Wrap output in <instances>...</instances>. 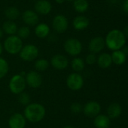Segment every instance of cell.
I'll use <instances>...</instances> for the list:
<instances>
[{"mask_svg":"<svg viewBox=\"0 0 128 128\" xmlns=\"http://www.w3.org/2000/svg\"><path fill=\"white\" fill-rule=\"evenodd\" d=\"M126 39L124 34L119 29H112L108 32L105 38L106 46L111 50H119L126 44Z\"/></svg>","mask_w":128,"mask_h":128,"instance_id":"obj_1","label":"cell"},{"mask_svg":"<svg viewBox=\"0 0 128 128\" xmlns=\"http://www.w3.org/2000/svg\"><path fill=\"white\" fill-rule=\"evenodd\" d=\"M46 110L45 106L38 103H32L26 106L23 116L26 120L31 123H37L41 122L45 116Z\"/></svg>","mask_w":128,"mask_h":128,"instance_id":"obj_2","label":"cell"},{"mask_svg":"<svg viewBox=\"0 0 128 128\" xmlns=\"http://www.w3.org/2000/svg\"><path fill=\"white\" fill-rule=\"evenodd\" d=\"M22 40L16 34L7 37L3 44V49L11 55L18 54L23 47Z\"/></svg>","mask_w":128,"mask_h":128,"instance_id":"obj_3","label":"cell"},{"mask_svg":"<svg viewBox=\"0 0 128 128\" xmlns=\"http://www.w3.org/2000/svg\"><path fill=\"white\" fill-rule=\"evenodd\" d=\"M63 48L68 55L71 56H77L81 52L83 46L78 39L75 38H70L64 42Z\"/></svg>","mask_w":128,"mask_h":128,"instance_id":"obj_4","label":"cell"},{"mask_svg":"<svg viewBox=\"0 0 128 128\" xmlns=\"http://www.w3.org/2000/svg\"><path fill=\"white\" fill-rule=\"evenodd\" d=\"M26 83L23 76L20 74L14 75L9 82V89L14 94H20L26 89Z\"/></svg>","mask_w":128,"mask_h":128,"instance_id":"obj_5","label":"cell"},{"mask_svg":"<svg viewBox=\"0 0 128 128\" xmlns=\"http://www.w3.org/2000/svg\"><path fill=\"white\" fill-rule=\"evenodd\" d=\"M39 54L38 48L32 44L23 46L20 52H19L20 58L24 62H32L37 58Z\"/></svg>","mask_w":128,"mask_h":128,"instance_id":"obj_6","label":"cell"},{"mask_svg":"<svg viewBox=\"0 0 128 128\" xmlns=\"http://www.w3.org/2000/svg\"><path fill=\"white\" fill-rule=\"evenodd\" d=\"M52 28L59 34L64 33L69 27V20L63 14H57L52 20Z\"/></svg>","mask_w":128,"mask_h":128,"instance_id":"obj_7","label":"cell"},{"mask_svg":"<svg viewBox=\"0 0 128 128\" xmlns=\"http://www.w3.org/2000/svg\"><path fill=\"white\" fill-rule=\"evenodd\" d=\"M67 87L72 91H78L84 86V78L79 73H72L66 79Z\"/></svg>","mask_w":128,"mask_h":128,"instance_id":"obj_8","label":"cell"},{"mask_svg":"<svg viewBox=\"0 0 128 128\" xmlns=\"http://www.w3.org/2000/svg\"><path fill=\"white\" fill-rule=\"evenodd\" d=\"M26 83L32 88H38L42 84L41 76L35 70H31L26 74Z\"/></svg>","mask_w":128,"mask_h":128,"instance_id":"obj_9","label":"cell"},{"mask_svg":"<svg viewBox=\"0 0 128 128\" xmlns=\"http://www.w3.org/2000/svg\"><path fill=\"white\" fill-rule=\"evenodd\" d=\"M84 114L88 118H95L100 113L101 106L97 101H89L83 107Z\"/></svg>","mask_w":128,"mask_h":128,"instance_id":"obj_10","label":"cell"},{"mask_svg":"<svg viewBox=\"0 0 128 128\" xmlns=\"http://www.w3.org/2000/svg\"><path fill=\"white\" fill-rule=\"evenodd\" d=\"M22 20L28 26H35L39 22L38 14L33 10L27 9L22 14Z\"/></svg>","mask_w":128,"mask_h":128,"instance_id":"obj_11","label":"cell"},{"mask_svg":"<svg viewBox=\"0 0 128 128\" xmlns=\"http://www.w3.org/2000/svg\"><path fill=\"white\" fill-rule=\"evenodd\" d=\"M51 66L58 70L66 69L69 65V60L66 56L61 54H56L51 59Z\"/></svg>","mask_w":128,"mask_h":128,"instance_id":"obj_12","label":"cell"},{"mask_svg":"<svg viewBox=\"0 0 128 128\" xmlns=\"http://www.w3.org/2000/svg\"><path fill=\"white\" fill-rule=\"evenodd\" d=\"M106 46L105 39L102 37H95L92 38L88 44V50L91 53L100 52Z\"/></svg>","mask_w":128,"mask_h":128,"instance_id":"obj_13","label":"cell"},{"mask_svg":"<svg viewBox=\"0 0 128 128\" xmlns=\"http://www.w3.org/2000/svg\"><path fill=\"white\" fill-rule=\"evenodd\" d=\"M52 10V4L48 0H37L34 4V10L38 14L48 15Z\"/></svg>","mask_w":128,"mask_h":128,"instance_id":"obj_14","label":"cell"},{"mask_svg":"<svg viewBox=\"0 0 128 128\" xmlns=\"http://www.w3.org/2000/svg\"><path fill=\"white\" fill-rule=\"evenodd\" d=\"M26 120L23 115L20 113L13 114L8 120L9 128H25Z\"/></svg>","mask_w":128,"mask_h":128,"instance_id":"obj_15","label":"cell"},{"mask_svg":"<svg viewBox=\"0 0 128 128\" xmlns=\"http://www.w3.org/2000/svg\"><path fill=\"white\" fill-rule=\"evenodd\" d=\"M90 25V20L88 17L83 15L77 16L73 19L72 26L76 31H83Z\"/></svg>","mask_w":128,"mask_h":128,"instance_id":"obj_16","label":"cell"},{"mask_svg":"<svg viewBox=\"0 0 128 128\" xmlns=\"http://www.w3.org/2000/svg\"><path fill=\"white\" fill-rule=\"evenodd\" d=\"M50 32H51L50 27L45 22H38L35 26L34 29V32L36 37L41 39L47 38L49 35Z\"/></svg>","mask_w":128,"mask_h":128,"instance_id":"obj_17","label":"cell"},{"mask_svg":"<svg viewBox=\"0 0 128 128\" xmlns=\"http://www.w3.org/2000/svg\"><path fill=\"white\" fill-rule=\"evenodd\" d=\"M97 63L100 68L106 69L109 68L112 64V56L107 52H103L99 55L97 58Z\"/></svg>","mask_w":128,"mask_h":128,"instance_id":"obj_18","label":"cell"},{"mask_svg":"<svg viewBox=\"0 0 128 128\" xmlns=\"http://www.w3.org/2000/svg\"><path fill=\"white\" fill-rule=\"evenodd\" d=\"M111 124L110 118L103 114H99L94 118V125L96 128H109Z\"/></svg>","mask_w":128,"mask_h":128,"instance_id":"obj_19","label":"cell"},{"mask_svg":"<svg viewBox=\"0 0 128 128\" xmlns=\"http://www.w3.org/2000/svg\"><path fill=\"white\" fill-rule=\"evenodd\" d=\"M122 112V108L118 103L111 104L107 108V116L111 119L118 118Z\"/></svg>","mask_w":128,"mask_h":128,"instance_id":"obj_20","label":"cell"},{"mask_svg":"<svg viewBox=\"0 0 128 128\" xmlns=\"http://www.w3.org/2000/svg\"><path fill=\"white\" fill-rule=\"evenodd\" d=\"M2 29L5 34L10 36V35H14L17 34L18 27H17V24L14 22V21L6 20L3 22Z\"/></svg>","mask_w":128,"mask_h":128,"instance_id":"obj_21","label":"cell"},{"mask_svg":"<svg viewBox=\"0 0 128 128\" xmlns=\"http://www.w3.org/2000/svg\"><path fill=\"white\" fill-rule=\"evenodd\" d=\"M112 63H114L116 65H122L126 62L127 56L126 55L122 52L121 50H115L111 54Z\"/></svg>","mask_w":128,"mask_h":128,"instance_id":"obj_22","label":"cell"},{"mask_svg":"<svg viewBox=\"0 0 128 128\" xmlns=\"http://www.w3.org/2000/svg\"><path fill=\"white\" fill-rule=\"evenodd\" d=\"M4 15L8 19V20L14 21L20 16V12L17 7L10 6L4 10Z\"/></svg>","mask_w":128,"mask_h":128,"instance_id":"obj_23","label":"cell"},{"mask_svg":"<svg viewBox=\"0 0 128 128\" xmlns=\"http://www.w3.org/2000/svg\"><path fill=\"white\" fill-rule=\"evenodd\" d=\"M89 8V3L88 0H74L73 8L74 10L80 14H83L88 10Z\"/></svg>","mask_w":128,"mask_h":128,"instance_id":"obj_24","label":"cell"},{"mask_svg":"<svg viewBox=\"0 0 128 128\" xmlns=\"http://www.w3.org/2000/svg\"><path fill=\"white\" fill-rule=\"evenodd\" d=\"M71 67L75 73H80L84 70L85 68V62L81 58L75 57L71 62Z\"/></svg>","mask_w":128,"mask_h":128,"instance_id":"obj_25","label":"cell"},{"mask_svg":"<svg viewBox=\"0 0 128 128\" xmlns=\"http://www.w3.org/2000/svg\"><path fill=\"white\" fill-rule=\"evenodd\" d=\"M34 67L37 71H45L49 67V62L45 58H39L35 62Z\"/></svg>","mask_w":128,"mask_h":128,"instance_id":"obj_26","label":"cell"},{"mask_svg":"<svg viewBox=\"0 0 128 128\" xmlns=\"http://www.w3.org/2000/svg\"><path fill=\"white\" fill-rule=\"evenodd\" d=\"M30 34H31V30H30L29 26H23L20 27L17 32V35L21 40L28 38L29 37Z\"/></svg>","mask_w":128,"mask_h":128,"instance_id":"obj_27","label":"cell"},{"mask_svg":"<svg viewBox=\"0 0 128 128\" xmlns=\"http://www.w3.org/2000/svg\"><path fill=\"white\" fill-rule=\"evenodd\" d=\"M9 70V66L8 62L4 58L0 57V80L2 79L8 74Z\"/></svg>","mask_w":128,"mask_h":128,"instance_id":"obj_28","label":"cell"},{"mask_svg":"<svg viewBox=\"0 0 128 128\" xmlns=\"http://www.w3.org/2000/svg\"><path fill=\"white\" fill-rule=\"evenodd\" d=\"M18 101L20 104L24 105V106H27L28 104H30L31 99H30V96L29 95V94L26 93V92H22L20 94H18Z\"/></svg>","mask_w":128,"mask_h":128,"instance_id":"obj_29","label":"cell"},{"mask_svg":"<svg viewBox=\"0 0 128 128\" xmlns=\"http://www.w3.org/2000/svg\"><path fill=\"white\" fill-rule=\"evenodd\" d=\"M97 57L96 56V54L91 52L87 55L84 62H85V64H87L88 65H93L97 62Z\"/></svg>","mask_w":128,"mask_h":128,"instance_id":"obj_30","label":"cell"},{"mask_svg":"<svg viewBox=\"0 0 128 128\" xmlns=\"http://www.w3.org/2000/svg\"><path fill=\"white\" fill-rule=\"evenodd\" d=\"M70 110L72 113L75 114H78L82 112L83 110V106H81V104L79 103H73L71 106H70Z\"/></svg>","mask_w":128,"mask_h":128,"instance_id":"obj_31","label":"cell"},{"mask_svg":"<svg viewBox=\"0 0 128 128\" xmlns=\"http://www.w3.org/2000/svg\"><path fill=\"white\" fill-rule=\"evenodd\" d=\"M123 9L124 11L128 15V0H125L123 4Z\"/></svg>","mask_w":128,"mask_h":128,"instance_id":"obj_32","label":"cell"},{"mask_svg":"<svg viewBox=\"0 0 128 128\" xmlns=\"http://www.w3.org/2000/svg\"><path fill=\"white\" fill-rule=\"evenodd\" d=\"M121 50H122V52L126 55V56L127 57L128 56V46H123L122 47V49H121Z\"/></svg>","mask_w":128,"mask_h":128,"instance_id":"obj_33","label":"cell"},{"mask_svg":"<svg viewBox=\"0 0 128 128\" xmlns=\"http://www.w3.org/2000/svg\"><path fill=\"white\" fill-rule=\"evenodd\" d=\"M123 33L124 34V35H125L126 38H128V25L124 27V31H123Z\"/></svg>","mask_w":128,"mask_h":128,"instance_id":"obj_34","label":"cell"},{"mask_svg":"<svg viewBox=\"0 0 128 128\" xmlns=\"http://www.w3.org/2000/svg\"><path fill=\"white\" fill-rule=\"evenodd\" d=\"M66 0H55V2L57 3V4H63Z\"/></svg>","mask_w":128,"mask_h":128,"instance_id":"obj_35","label":"cell"},{"mask_svg":"<svg viewBox=\"0 0 128 128\" xmlns=\"http://www.w3.org/2000/svg\"><path fill=\"white\" fill-rule=\"evenodd\" d=\"M2 52H3V46H2V44L0 43V56L2 55Z\"/></svg>","mask_w":128,"mask_h":128,"instance_id":"obj_36","label":"cell"},{"mask_svg":"<svg viewBox=\"0 0 128 128\" xmlns=\"http://www.w3.org/2000/svg\"><path fill=\"white\" fill-rule=\"evenodd\" d=\"M3 34H4V32H3L2 28H0V39L3 37Z\"/></svg>","mask_w":128,"mask_h":128,"instance_id":"obj_37","label":"cell"},{"mask_svg":"<svg viewBox=\"0 0 128 128\" xmlns=\"http://www.w3.org/2000/svg\"><path fill=\"white\" fill-rule=\"evenodd\" d=\"M63 128H75L73 126H71V125H66L65 127H63Z\"/></svg>","mask_w":128,"mask_h":128,"instance_id":"obj_38","label":"cell"},{"mask_svg":"<svg viewBox=\"0 0 128 128\" xmlns=\"http://www.w3.org/2000/svg\"><path fill=\"white\" fill-rule=\"evenodd\" d=\"M66 1H68V2H73L74 0H66Z\"/></svg>","mask_w":128,"mask_h":128,"instance_id":"obj_39","label":"cell"}]
</instances>
